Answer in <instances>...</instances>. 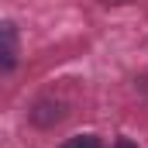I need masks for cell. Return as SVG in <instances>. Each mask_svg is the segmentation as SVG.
<instances>
[{"instance_id":"obj_1","label":"cell","mask_w":148,"mask_h":148,"mask_svg":"<svg viewBox=\"0 0 148 148\" xmlns=\"http://www.w3.org/2000/svg\"><path fill=\"white\" fill-rule=\"evenodd\" d=\"M21 62V35L14 21H0V73H14Z\"/></svg>"},{"instance_id":"obj_2","label":"cell","mask_w":148,"mask_h":148,"mask_svg":"<svg viewBox=\"0 0 148 148\" xmlns=\"http://www.w3.org/2000/svg\"><path fill=\"white\" fill-rule=\"evenodd\" d=\"M28 117H31V124H35V127H52V124H59V121L66 117V110H62V103H59V100L45 97V100H38L35 107L28 110Z\"/></svg>"},{"instance_id":"obj_3","label":"cell","mask_w":148,"mask_h":148,"mask_svg":"<svg viewBox=\"0 0 148 148\" xmlns=\"http://www.w3.org/2000/svg\"><path fill=\"white\" fill-rule=\"evenodd\" d=\"M59 148H103V141L97 134H73V138H66Z\"/></svg>"},{"instance_id":"obj_4","label":"cell","mask_w":148,"mask_h":148,"mask_svg":"<svg viewBox=\"0 0 148 148\" xmlns=\"http://www.w3.org/2000/svg\"><path fill=\"white\" fill-rule=\"evenodd\" d=\"M114 148H138V145H134L131 138H117V141H114Z\"/></svg>"}]
</instances>
